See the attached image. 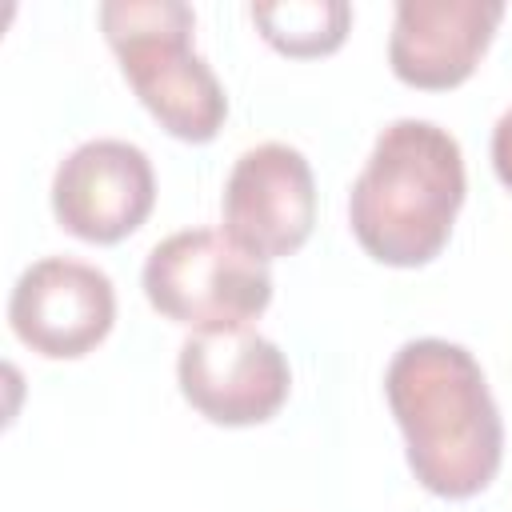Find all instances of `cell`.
I'll use <instances>...</instances> for the list:
<instances>
[{
	"mask_svg": "<svg viewBox=\"0 0 512 512\" xmlns=\"http://www.w3.org/2000/svg\"><path fill=\"white\" fill-rule=\"evenodd\" d=\"M156 204V172L144 148L100 136L72 148L52 176V212L88 244H120Z\"/></svg>",
	"mask_w": 512,
	"mask_h": 512,
	"instance_id": "cell-8",
	"label": "cell"
},
{
	"mask_svg": "<svg viewBox=\"0 0 512 512\" xmlns=\"http://www.w3.org/2000/svg\"><path fill=\"white\" fill-rule=\"evenodd\" d=\"M388 408L404 432L412 476L444 500L484 492L504 460V420L480 360L452 340L400 344L384 372Z\"/></svg>",
	"mask_w": 512,
	"mask_h": 512,
	"instance_id": "cell-1",
	"label": "cell"
},
{
	"mask_svg": "<svg viewBox=\"0 0 512 512\" xmlns=\"http://www.w3.org/2000/svg\"><path fill=\"white\" fill-rule=\"evenodd\" d=\"M492 172H496V180L512 192V108L496 120V128H492Z\"/></svg>",
	"mask_w": 512,
	"mask_h": 512,
	"instance_id": "cell-11",
	"label": "cell"
},
{
	"mask_svg": "<svg viewBox=\"0 0 512 512\" xmlns=\"http://www.w3.org/2000/svg\"><path fill=\"white\" fill-rule=\"evenodd\" d=\"M500 20V0H400L388 36V64L408 88H456L476 72Z\"/></svg>",
	"mask_w": 512,
	"mask_h": 512,
	"instance_id": "cell-9",
	"label": "cell"
},
{
	"mask_svg": "<svg viewBox=\"0 0 512 512\" xmlns=\"http://www.w3.org/2000/svg\"><path fill=\"white\" fill-rule=\"evenodd\" d=\"M180 396L212 424L252 428L272 420L288 392V356L256 328H216L192 332L176 356Z\"/></svg>",
	"mask_w": 512,
	"mask_h": 512,
	"instance_id": "cell-5",
	"label": "cell"
},
{
	"mask_svg": "<svg viewBox=\"0 0 512 512\" xmlns=\"http://www.w3.org/2000/svg\"><path fill=\"white\" fill-rule=\"evenodd\" d=\"M100 28L124 80L156 124L184 140L208 144L228 120V96L208 60L192 48L196 12L180 0H104Z\"/></svg>",
	"mask_w": 512,
	"mask_h": 512,
	"instance_id": "cell-3",
	"label": "cell"
},
{
	"mask_svg": "<svg viewBox=\"0 0 512 512\" xmlns=\"http://www.w3.org/2000/svg\"><path fill=\"white\" fill-rule=\"evenodd\" d=\"M8 324L24 348L48 360H80L112 332L116 288L96 264L44 256L12 284Z\"/></svg>",
	"mask_w": 512,
	"mask_h": 512,
	"instance_id": "cell-7",
	"label": "cell"
},
{
	"mask_svg": "<svg viewBox=\"0 0 512 512\" xmlns=\"http://www.w3.org/2000/svg\"><path fill=\"white\" fill-rule=\"evenodd\" d=\"M148 304L196 332L244 328L272 304V272L224 232L188 228L164 236L140 272Z\"/></svg>",
	"mask_w": 512,
	"mask_h": 512,
	"instance_id": "cell-4",
	"label": "cell"
},
{
	"mask_svg": "<svg viewBox=\"0 0 512 512\" xmlns=\"http://www.w3.org/2000/svg\"><path fill=\"white\" fill-rule=\"evenodd\" d=\"M260 36L296 60L328 56L344 44L352 28V8L344 0H280V4H252L248 8Z\"/></svg>",
	"mask_w": 512,
	"mask_h": 512,
	"instance_id": "cell-10",
	"label": "cell"
},
{
	"mask_svg": "<svg viewBox=\"0 0 512 512\" xmlns=\"http://www.w3.org/2000/svg\"><path fill=\"white\" fill-rule=\"evenodd\" d=\"M224 236L256 260L304 248L316 224V176L300 148L264 140L236 156L224 184Z\"/></svg>",
	"mask_w": 512,
	"mask_h": 512,
	"instance_id": "cell-6",
	"label": "cell"
},
{
	"mask_svg": "<svg viewBox=\"0 0 512 512\" xmlns=\"http://www.w3.org/2000/svg\"><path fill=\"white\" fill-rule=\"evenodd\" d=\"M460 140L432 120H392L348 192V224L360 248L388 268L436 260L464 208Z\"/></svg>",
	"mask_w": 512,
	"mask_h": 512,
	"instance_id": "cell-2",
	"label": "cell"
}]
</instances>
